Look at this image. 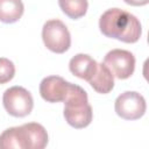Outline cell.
<instances>
[{"label":"cell","mask_w":149,"mask_h":149,"mask_svg":"<svg viewBox=\"0 0 149 149\" xmlns=\"http://www.w3.org/2000/svg\"><path fill=\"white\" fill-rule=\"evenodd\" d=\"M100 31L111 38L125 43H135L140 40L142 27L139 19L120 8L107 9L99 19Z\"/></svg>","instance_id":"obj_1"},{"label":"cell","mask_w":149,"mask_h":149,"mask_svg":"<svg viewBox=\"0 0 149 149\" xmlns=\"http://www.w3.org/2000/svg\"><path fill=\"white\" fill-rule=\"evenodd\" d=\"M64 118L73 128L80 129L87 127L93 116L92 107L88 104L87 93L80 86L70 83L64 99Z\"/></svg>","instance_id":"obj_2"},{"label":"cell","mask_w":149,"mask_h":149,"mask_svg":"<svg viewBox=\"0 0 149 149\" xmlns=\"http://www.w3.org/2000/svg\"><path fill=\"white\" fill-rule=\"evenodd\" d=\"M42 40L44 45L52 52L63 54L71 45V35L66 26L57 19L49 20L42 28Z\"/></svg>","instance_id":"obj_3"},{"label":"cell","mask_w":149,"mask_h":149,"mask_svg":"<svg viewBox=\"0 0 149 149\" xmlns=\"http://www.w3.org/2000/svg\"><path fill=\"white\" fill-rule=\"evenodd\" d=\"M2 102L7 113L15 118L28 115L34 107V100L30 92L22 86H12L7 88L2 95Z\"/></svg>","instance_id":"obj_4"},{"label":"cell","mask_w":149,"mask_h":149,"mask_svg":"<svg viewBox=\"0 0 149 149\" xmlns=\"http://www.w3.org/2000/svg\"><path fill=\"white\" fill-rule=\"evenodd\" d=\"M114 108L120 118L126 120H136L144 115L147 104L142 94L135 91H127L116 98Z\"/></svg>","instance_id":"obj_5"},{"label":"cell","mask_w":149,"mask_h":149,"mask_svg":"<svg viewBox=\"0 0 149 149\" xmlns=\"http://www.w3.org/2000/svg\"><path fill=\"white\" fill-rule=\"evenodd\" d=\"M104 64L112 72L113 77L127 79L134 72L135 57L130 51L123 49H113L106 54Z\"/></svg>","instance_id":"obj_6"},{"label":"cell","mask_w":149,"mask_h":149,"mask_svg":"<svg viewBox=\"0 0 149 149\" xmlns=\"http://www.w3.org/2000/svg\"><path fill=\"white\" fill-rule=\"evenodd\" d=\"M70 83L59 76H49L40 84V94L48 102L64 101Z\"/></svg>","instance_id":"obj_7"},{"label":"cell","mask_w":149,"mask_h":149,"mask_svg":"<svg viewBox=\"0 0 149 149\" xmlns=\"http://www.w3.org/2000/svg\"><path fill=\"white\" fill-rule=\"evenodd\" d=\"M97 66H98L97 61L86 54H77L70 59L69 63L70 71L78 78H81L87 81L95 72Z\"/></svg>","instance_id":"obj_8"},{"label":"cell","mask_w":149,"mask_h":149,"mask_svg":"<svg viewBox=\"0 0 149 149\" xmlns=\"http://www.w3.org/2000/svg\"><path fill=\"white\" fill-rule=\"evenodd\" d=\"M88 83L94 91L101 94L109 93L114 87L113 74L104 63H98L97 70L93 73V76L88 79Z\"/></svg>","instance_id":"obj_9"},{"label":"cell","mask_w":149,"mask_h":149,"mask_svg":"<svg viewBox=\"0 0 149 149\" xmlns=\"http://www.w3.org/2000/svg\"><path fill=\"white\" fill-rule=\"evenodd\" d=\"M26 134L27 149H43L48 144V133L45 128L37 122L22 125Z\"/></svg>","instance_id":"obj_10"},{"label":"cell","mask_w":149,"mask_h":149,"mask_svg":"<svg viewBox=\"0 0 149 149\" xmlns=\"http://www.w3.org/2000/svg\"><path fill=\"white\" fill-rule=\"evenodd\" d=\"M0 149H27L23 127H10L3 130L0 134Z\"/></svg>","instance_id":"obj_11"},{"label":"cell","mask_w":149,"mask_h":149,"mask_svg":"<svg viewBox=\"0 0 149 149\" xmlns=\"http://www.w3.org/2000/svg\"><path fill=\"white\" fill-rule=\"evenodd\" d=\"M24 6L21 0H0V21L5 23L16 22L23 14Z\"/></svg>","instance_id":"obj_12"},{"label":"cell","mask_w":149,"mask_h":149,"mask_svg":"<svg viewBox=\"0 0 149 149\" xmlns=\"http://www.w3.org/2000/svg\"><path fill=\"white\" fill-rule=\"evenodd\" d=\"M58 5L63 13L71 19H79L86 14L87 0H58Z\"/></svg>","instance_id":"obj_13"},{"label":"cell","mask_w":149,"mask_h":149,"mask_svg":"<svg viewBox=\"0 0 149 149\" xmlns=\"http://www.w3.org/2000/svg\"><path fill=\"white\" fill-rule=\"evenodd\" d=\"M15 74V66L12 61L5 57H0V84L8 83Z\"/></svg>","instance_id":"obj_14"},{"label":"cell","mask_w":149,"mask_h":149,"mask_svg":"<svg viewBox=\"0 0 149 149\" xmlns=\"http://www.w3.org/2000/svg\"><path fill=\"white\" fill-rule=\"evenodd\" d=\"M123 1L132 6H144L149 2V0H123Z\"/></svg>","instance_id":"obj_15"}]
</instances>
